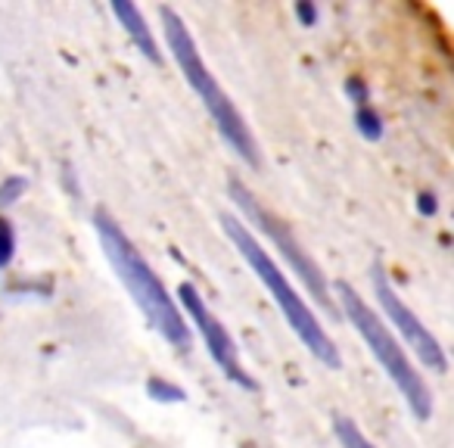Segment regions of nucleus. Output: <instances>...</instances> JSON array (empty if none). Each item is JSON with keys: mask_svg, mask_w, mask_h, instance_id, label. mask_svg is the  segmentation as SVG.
Instances as JSON below:
<instances>
[{"mask_svg": "<svg viewBox=\"0 0 454 448\" xmlns=\"http://www.w3.org/2000/svg\"><path fill=\"white\" fill-rule=\"evenodd\" d=\"M227 193H231V200L240 206V212L247 215L249 221H253L255 228L262 231V234L268 237V240L274 243V247L284 253V259L290 262V268L299 274V278L305 280V287H309L311 293H315V299L324 305V309H333V299H330V290H327V278H324V271L317 268V262L311 259L309 253L302 249V243L293 237V231L286 228L284 221L278 218L274 212H268L265 206H262L259 200H255L253 193H249L247 187H243L240 181H227Z\"/></svg>", "mask_w": 454, "mask_h": 448, "instance_id": "nucleus-5", "label": "nucleus"}, {"mask_svg": "<svg viewBox=\"0 0 454 448\" xmlns=\"http://www.w3.org/2000/svg\"><path fill=\"white\" fill-rule=\"evenodd\" d=\"M13 249H16L13 228H10L7 218H0V268L10 265V259H13Z\"/></svg>", "mask_w": 454, "mask_h": 448, "instance_id": "nucleus-11", "label": "nucleus"}, {"mask_svg": "<svg viewBox=\"0 0 454 448\" xmlns=\"http://www.w3.org/2000/svg\"><path fill=\"white\" fill-rule=\"evenodd\" d=\"M22 190H26V181L13 177L10 184H4V187H0V202H13V196H16V193H22Z\"/></svg>", "mask_w": 454, "mask_h": 448, "instance_id": "nucleus-13", "label": "nucleus"}, {"mask_svg": "<svg viewBox=\"0 0 454 448\" xmlns=\"http://www.w3.org/2000/svg\"><path fill=\"white\" fill-rule=\"evenodd\" d=\"M177 299H181V305L187 309L190 321L196 324V330H200L208 355H212L215 365L224 371V377L234 380V383L243 386V389H255V380L249 377L247 367H243L240 352H237V342L231 340V334H227L224 324L212 315V309H208L206 299L200 296V290H196L193 284H181L177 287Z\"/></svg>", "mask_w": 454, "mask_h": 448, "instance_id": "nucleus-6", "label": "nucleus"}, {"mask_svg": "<svg viewBox=\"0 0 454 448\" xmlns=\"http://www.w3.org/2000/svg\"><path fill=\"white\" fill-rule=\"evenodd\" d=\"M113 13L119 16L121 28L128 32L131 44L137 47V51L144 53V57L150 59V63L162 66V53H159L156 38H153V32H150V26H146L144 13H140V10L134 7V4H125V0H115V4H113Z\"/></svg>", "mask_w": 454, "mask_h": 448, "instance_id": "nucleus-8", "label": "nucleus"}, {"mask_svg": "<svg viewBox=\"0 0 454 448\" xmlns=\"http://www.w3.org/2000/svg\"><path fill=\"white\" fill-rule=\"evenodd\" d=\"M159 16H162L165 41H168V51H171V57H175L177 69H181V75L187 78L190 88L196 90V97L202 100L206 113L212 115V122L218 125L221 138L231 144V150H237V156H240L243 162L259 165L262 159H259V146H255L253 131H249V125L243 122V115L237 113L234 100L221 90V84L215 82L208 66L202 63L200 51H196V41H193V35L187 32L184 20L171 7H162Z\"/></svg>", "mask_w": 454, "mask_h": 448, "instance_id": "nucleus-2", "label": "nucleus"}, {"mask_svg": "<svg viewBox=\"0 0 454 448\" xmlns=\"http://www.w3.org/2000/svg\"><path fill=\"white\" fill-rule=\"evenodd\" d=\"M221 228H224L227 240L237 247V253L247 259V265L255 271V278L268 287V293L274 296L278 309L284 311L286 324L296 330V336L302 340V346L309 349V352L315 355L321 365H327V367H333V371H336L342 361H340V352H336L333 340L324 334V327L317 324L315 311H311L309 305H305V299L293 290V284L286 280V274L278 268V262L268 255V249H262V243L249 234L247 224H243L240 218H234V215H221Z\"/></svg>", "mask_w": 454, "mask_h": 448, "instance_id": "nucleus-3", "label": "nucleus"}, {"mask_svg": "<svg viewBox=\"0 0 454 448\" xmlns=\"http://www.w3.org/2000/svg\"><path fill=\"white\" fill-rule=\"evenodd\" d=\"M336 299H340L346 318L355 324V330L361 334V340L367 342L371 355L380 361V367L386 371V377H389L392 383H395V389L404 396V402H408V408L414 411L417 420H429V414H433V396H429L423 377L414 371L411 358L404 355L402 342H398L395 336H392V330L380 321L377 311H373L371 305H367L364 299L352 290V284L336 280Z\"/></svg>", "mask_w": 454, "mask_h": 448, "instance_id": "nucleus-4", "label": "nucleus"}, {"mask_svg": "<svg viewBox=\"0 0 454 448\" xmlns=\"http://www.w3.org/2000/svg\"><path fill=\"white\" fill-rule=\"evenodd\" d=\"M336 436H340L342 448H373L371 442H367V436L361 433L348 417H336Z\"/></svg>", "mask_w": 454, "mask_h": 448, "instance_id": "nucleus-9", "label": "nucleus"}, {"mask_svg": "<svg viewBox=\"0 0 454 448\" xmlns=\"http://www.w3.org/2000/svg\"><path fill=\"white\" fill-rule=\"evenodd\" d=\"M371 280H373V293H377V299H380V305H383L386 318L395 324V330L404 336V342L414 349L417 358H420L423 365L429 367V371L445 373L448 371V358H445V349H442V342L435 340V336L427 330V324H423L420 318H417L414 311L404 305V299L398 296L395 287L389 284V278H386L383 268L373 265Z\"/></svg>", "mask_w": 454, "mask_h": 448, "instance_id": "nucleus-7", "label": "nucleus"}, {"mask_svg": "<svg viewBox=\"0 0 454 448\" xmlns=\"http://www.w3.org/2000/svg\"><path fill=\"white\" fill-rule=\"evenodd\" d=\"M146 389H150V396H156L159 402H181V398H184V389L165 383V380H150V383H146Z\"/></svg>", "mask_w": 454, "mask_h": 448, "instance_id": "nucleus-12", "label": "nucleus"}, {"mask_svg": "<svg viewBox=\"0 0 454 448\" xmlns=\"http://www.w3.org/2000/svg\"><path fill=\"white\" fill-rule=\"evenodd\" d=\"M94 228H97V237H100L103 255L109 259L113 271L119 274V280L125 284V290L131 293V299L137 303V309L144 311V318L150 321V327L159 330L162 340L171 342L177 352H187L190 349L187 321H184L177 303L168 296V290L162 287V280L153 274V268L146 265V259L137 253V247L128 240L125 231L115 224V218L106 212V208H97Z\"/></svg>", "mask_w": 454, "mask_h": 448, "instance_id": "nucleus-1", "label": "nucleus"}, {"mask_svg": "<svg viewBox=\"0 0 454 448\" xmlns=\"http://www.w3.org/2000/svg\"><path fill=\"white\" fill-rule=\"evenodd\" d=\"M355 125H358V131L364 134L367 140H377L380 134H383V125H380V115L373 113L371 106H358V113H355Z\"/></svg>", "mask_w": 454, "mask_h": 448, "instance_id": "nucleus-10", "label": "nucleus"}, {"mask_svg": "<svg viewBox=\"0 0 454 448\" xmlns=\"http://www.w3.org/2000/svg\"><path fill=\"white\" fill-rule=\"evenodd\" d=\"M296 16L305 22V26H315V20H317L315 4H296Z\"/></svg>", "mask_w": 454, "mask_h": 448, "instance_id": "nucleus-14", "label": "nucleus"}]
</instances>
